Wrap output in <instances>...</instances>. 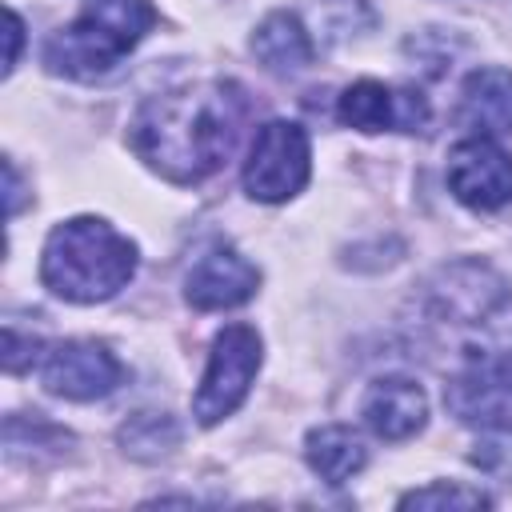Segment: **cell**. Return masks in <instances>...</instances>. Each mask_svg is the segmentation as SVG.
Here are the masks:
<instances>
[{
	"instance_id": "obj_1",
	"label": "cell",
	"mask_w": 512,
	"mask_h": 512,
	"mask_svg": "<svg viewBox=\"0 0 512 512\" xmlns=\"http://www.w3.org/2000/svg\"><path fill=\"white\" fill-rule=\"evenodd\" d=\"M248 100L236 84L208 80L148 96L132 116V148L172 184L212 176L236 148Z\"/></svg>"
},
{
	"instance_id": "obj_2",
	"label": "cell",
	"mask_w": 512,
	"mask_h": 512,
	"mask_svg": "<svg viewBox=\"0 0 512 512\" xmlns=\"http://www.w3.org/2000/svg\"><path fill=\"white\" fill-rule=\"evenodd\" d=\"M424 340L452 356V376L472 368H512V292L484 264L440 268L420 296Z\"/></svg>"
},
{
	"instance_id": "obj_3",
	"label": "cell",
	"mask_w": 512,
	"mask_h": 512,
	"mask_svg": "<svg viewBox=\"0 0 512 512\" xmlns=\"http://www.w3.org/2000/svg\"><path fill=\"white\" fill-rule=\"evenodd\" d=\"M136 272V244L96 216L64 220L48 232L40 256V280L48 292L72 304H96L116 296Z\"/></svg>"
},
{
	"instance_id": "obj_4",
	"label": "cell",
	"mask_w": 512,
	"mask_h": 512,
	"mask_svg": "<svg viewBox=\"0 0 512 512\" xmlns=\"http://www.w3.org/2000/svg\"><path fill=\"white\" fill-rule=\"evenodd\" d=\"M156 24L148 0H88L84 12L48 36L44 64L56 76L100 80L108 76Z\"/></svg>"
},
{
	"instance_id": "obj_5",
	"label": "cell",
	"mask_w": 512,
	"mask_h": 512,
	"mask_svg": "<svg viewBox=\"0 0 512 512\" xmlns=\"http://www.w3.org/2000/svg\"><path fill=\"white\" fill-rule=\"evenodd\" d=\"M260 368V336L252 324H228L212 340V356L204 368V380L192 396V416L200 424H220L240 408L248 396V384Z\"/></svg>"
},
{
	"instance_id": "obj_6",
	"label": "cell",
	"mask_w": 512,
	"mask_h": 512,
	"mask_svg": "<svg viewBox=\"0 0 512 512\" xmlns=\"http://www.w3.org/2000/svg\"><path fill=\"white\" fill-rule=\"evenodd\" d=\"M308 184V132L292 120H268L244 160V192L280 204Z\"/></svg>"
},
{
	"instance_id": "obj_7",
	"label": "cell",
	"mask_w": 512,
	"mask_h": 512,
	"mask_svg": "<svg viewBox=\"0 0 512 512\" xmlns=\"http://www.w3.org/2000/svg\"><path fill=\"white\" fill-rule=\"evenodd\" d=\"M448 188L476 212H496L512 200V156L492 136H468L448 152Z\"/></svg>"
},
{
	"instance_id": "obj_8",
	"label": "cell",
	"mask_w": 512,
	"mask_h": 512,
	"mask_svg": "<svg viewBox=\"0 0 512 512\" xmlns=\"http://www.w3.org/2000/svg\"><path fill=\"white\" fill-rule=\"evenodd\" d=\"M44 388L64 400H100L120 388L124 364L96 340H64L44 356Z\"/></svg>"
},
{
	"instance_id": "obj_9",
	"label": "cell",
	"mask_w": 512,
	"mask_h": 512,
	"mask_svg": "<svg viewBox=\"0 0 512 512\" xmlns=\"http://www.w3.org/2000/svg\"><path fill=\"white\" fill-rule=\"evenodd\" d=\"M340 120L360 132H420L428 120V104L412 88H388L380 80H356L340 96Z\"/></svg>"
},
{
	"instance_id": "obj_10",
	"label": "cell",
	"mask_w": 512,
	"mask_h": 512,
	"mask_svg": "<svg viewBox=\"0 0 512 512\" xmlns=\"http://www.w3.org/2000/svg\"><path fill=\"white\" fill-rule=\"evenodd\" d=\"M260 272L236 252V248H212L204 252L188 276H184V300L200 312H216V308H236L244 300L256 296Z\"/></svg>"
},
{
	"instance_id": "obj_11",
	"label": "cell",
	"mask_w": 512,
	"mask_h": 512,
	"mask_svg": "<svg viewBox=\"0 0 512 512\" xmlns=\"http://www.w3.org/2000/svg\"><path fill=\"white\" fill-rule=\"evenodd\" d=\"M444 404L460 424L480 432L512 424V368H472L448 376Z\"/></svg>"
},
{
	"instance_id": "obj_12",
	"label": "cell",
	"mask_w": 512,
	"mask_h": 512,
	"mask_svg": "<svg viewBox=\"0 0 512 512\" xmlns=\"http://www.w3.org/2000/svg\"><path fill=\"white\" fill-rule=\"evenodd\" d=\"M364 424L380 436V440H408L424 428V416H428V400H424V388L408 376H380L368 384L364 392Z\"/></svg>"
},
{
	"instance_id": "obj_13",
	"label": "cell",
	"mask_w": 512,
	"mask_h": 512,
	"mask_svg": "<svg viewBox=\"0 0 512 512\" xmlns=\"http://www.w3.org/2000/svg\"><path fill=\"white\" fill-rule=\"evenodd\" d=\"M460 120L476 136L512 132V72L508 68H476L460 88Z\"/></svg>"
},
{
	"instance_id": "obj_14",
	"label": "cell",
	"mask_w": 512,
	"mask_h": 512,
	"mask_svg": "<svg viewBox=\"0 0 512 512\" xmlns=\"http://www.w3.org/2000/svg\"><path fill=\"white\" fill-rule=\"evenodd\" d=\"M304 456H308V468L324 484H344V480H352L364 468L368 448H364V440L348 424H320V428L308 432Z\"/></svg>"
},
{
	"instance_id": "obj_15",
	"label": "cell",
	"mask_w": 512,
	"mask_h": 512,
	"mask_svg": "<svg viewBox=\"0 0 512 512\" xmlns=\"http://www.w3.org/2000/svg\"><path fill=\"white\" fill-rule=\"evenodd\" d=\"M252 52L268 72L292 76L300 68H308L312 60V40L304 32V24L292 12H272L260 20V28L252 32Z\"/></svg>"
},
{
	"instance_id": "obj_16",
	"label": "cell",
	"mask_w": 512,
	"mask_h": 512,
	"mask_svg": "<svg viewBox=\"0 0 512 512\" xmlns=\"http://www.w3.org/2000/svg\"><path fill=\"white\" fill-rule=\"evenodd\" d=\"M176 440H180V428H176V420L164 416V412H136V416L120 428V444H124V452H132L136 460H156V456H164L168 448H176Z\"/></svg>"
},
{
	"instance_id": "obj_17",
	"label": "cell",
	"mask_w": 512,
	"mask_h": 512,
	"mask_svg": "<svg viewBox=\"0 0 512 512\" xmlns=\"http://www.w3.org/2000/svg\"><path fill=\"white\" fill-rule=\"evenodd\" d=\"M488 504L492 500L480 488H464V484H428L400 496V508H488Z\"/></svg>"
},
{
	"instance_id": "obj_18",
	"label": "cell",
	"mask_w": 512,
	"mask_h": 512,
	"mask_svg": "<svg viewBox=\"0 0 512 512\" xmlns=\"http://www.w3.org/2000/svg\"><path fill=\"white\" fill-rule=\"evenodd\" d=\"M472 464L484 468L488 476H512V424L484 428V440L476 444Z\"/></svg>"
},
{
	"instance_id": "obj_19",
	"label": "cell",
	"mask_w": 512,
	"mask_h": 512,
	"mask_svg": "<svg viewBox=\"0 0 512 512\" xmlns=\"http://www.w3.org/2000/svg\"><path fill=\"white\" fill-rule=\"evenodd\" d=\"M20 32H24L20 16H16V12H8V60H4V72H12V68H16V52H20Z\"/></svg>"
}]
</instances>
